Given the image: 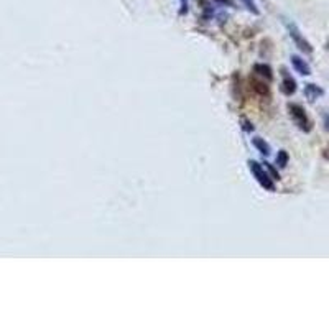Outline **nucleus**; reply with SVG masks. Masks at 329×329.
<instances>
[{
	"label": "nucleus",
	"instance_id": "obj_15",
	"mask_svg": "<svg viewBox=\"0 0 329 329\" xmlns=\"http://www.w3.org/2000/svg\"><path fill=\"white\" fill-rule=\"evenodd\" d=\"M244 129H246V130H250V132L254 130V127H252V124H249V122H244Z\"/></svg>",
	"mask_w": 329,
	"mask_h": 329
},
{
	"label": "nucleus",
	"instance_id": "obj_12",
	"mask_svg": "<svg viewBox=\"0 0 329 329\" xmlns=\"http://www.w3.org/2000/svg\"><path fill=\"white\" fill-rule=\"evenodd\" d=\"M263 165L268 168L270 174H272V176H274V178H272V180H280V173L277 171V168H274V166H272L270 163H263Z\"/></svg>",
	"mask_w": 329,
	"mask_h": 329
},
{
	"label": "nucleus",
	"instance_id": "obj_3",
	"mask_svg": "<svg viewBox=\"0 0 329 329\" xmlns=\"http://www.w3.org/2000/svg\"><path fill=\"white\" fill-rule=\"evenodd\" d=\"M285 25H286V28H288V33H290V37L293 38V41H295V45H296L303 53L311 54V53H313V46L303 38V35L300 33V30L296 28V25L291 23V22H286V20H285Z\"/></svg>",
	"mask_w": 329,
	"mask_h": 329
},
{
	"label": "nucleus",
	"instance_id": "obj_5",
	"mask_svg": "<svg viewBox=\"0 0 329 329\" xmlns=\"http://www.w3.org/2000/svg\"><path fill=\"white\" fill-rule=\"evenodd\" d=\"M291 65H293V68H295L302 76H310L311 74L310 65H308V63L303 58H300V56H291Z\"/></svg>",
	"mask_w": 329,
	"mask_h": 329
},
{
	"label": "nucleus",
	"instance_id": "obj_8",
	"mask_svg": "<svg viewBox=\"0 0 329 329\" xmlns=\"http://www.w3.org/2000/svg\"><path fill=\"white\" fill-rule=\"evenodd\" d=\"M252 143H254V146L262 153V155H265V157H268L270 155V152H272V148H270V145L265 142L263 138H260V137H255L254 140H252Z\"/></svg>",
	"mask_w": 329,
	"mask_h": 329
},
{
	"label": "nucleus",
	"instance_id": "obj_14",
	"mask_svg": "<svg viewBox=\"0 0 329 329\" xmlns=\"http://www.w3.org/2000/svg\"><path fill=\"white\" fill-rule=\"evenodd\" d=\"M218 4H224V5H227V7H234V0H216Z\"/></svg>",
	"mask_w": 329,
	"mask_h": 329
},
{
	"label": "nucleus",
	"instance_id": "obj_10",
	"mask_svg": "<svg viewBox=\"0 0 329 329\" xmlns=\"http://www.w3.org/2000/svg\"><path fill=\"white\" fill-rule=\"evenodd\" d=\"M277 165L280 168H285L286 165H288V153H286L285 150H280L278 152V155H277Z\"/></svg>",
	"mask_w": 329,
	"mask_h": 329
},
{
	"label": "nucleus",
	"instance_id": "obj_2",
	"mask_svg": "<svg viewBox=\"0 0 329 329\" xmlns=\"http://www.w3.org/2000/svg\"><path fill=\"white\" fill-rule=\"evenodd\" d=\"M288 112H290L293 121H295V124L298 125V129H302L303 132H310L311 130L310 118H308L305 109L300 106V104H295V102L288 104Z\"/></svg>",
	"mask_w": 329,
	"mask_h": 329
},
{
	"label": "nucleus",
	"instance_id": "obj_1",
	"mask_svg": "<svg viewBox=\"0 0 329 329\" xmlns=\"http://www.w3.org/2000/svg\"><path fill=\"white\" fill-rule=\"evenodd\" d=\"M249 170L250 173L254 174V178L257 180V183L260 185L262 188H265V190H268V191H274L275 190V185H274V180H272L268 176V173L263 170V166L260 163H257V162H249Z\"/></svg>",
	"mask_w": 329,
	"mask_h": 329
},
{
	"label": "nucleus",
	"instance_id": "obj_6",
	"mask_svg": "<svg viewBox=\"0 0 329 329\" xmlns=\"http://www.w3.org/2000/svg\"><path fill=\"white\" fill-rule=\"evenodd\" d=\"M305 96L313 102V101L319 99V97H323L324 96V91L321 89L319 86H316V84H311L310 82V84H306V86H305Z\"/></svg>",
	"mask_w": 329,
	"mask_h": 329
},
{
	"label": "nucleus",
	"instance_id": "obj_11",
	"mask_svg": "<svg viewBox=\"0 0 329 329\" xmlns=\"http://www.w3.org/2000/svg\"><path fill=\"white\" fill-rule=\"evenodd\" d=\"M241 2L244 4V7H246L249 12L254 13V15H258V13H260V10L257 9V4L254 2V0H241Z\"/></svg>",
	"mask_w": 329,
	"mask_h": 329
},
{
	"label": "nucleus",
	"instance_id": "obj_4",
	"mask_svg": "<svg viewBox=\"0 0 329 329\" xmlns=\"http://www.w3.org/2000/svg\"><path fill=\"white\" fill-rule=\"evenodd\" d=\"M295 91H296L295 79L291 78L290 73L286 71L285 68H282V93L285 96H291V94H295Z\"/></svg>",
	"mask_w": 329,
	"mask_h": 329
},
{
	"label": "nucleus",
	"instance_id": "obj_13",
	"mask_svg": "<svg viewBox=\"0 0 329 329\" xmlns=\"http://www.w3.org/2000/svg\"><path fill=\"white\" fill-rule=\"evenodd\" d=\"M188 13V0H180V15Z\"/></svg>",
	"mask_w": 329,
	"mask_h": 329
},
{
	"label": "nucleus",
	"instance_id": "obj_9",
	"mask_svg": "<svg viewBox=\"0 0 329 329\" xmlns=\"http://www.w3.org/2000/svg\"><path fill=\"white\" fill-rule=\"evenodd\" d=\"M252 82H254V89H255L260 96H267V94H268V86H267V82H263V81H252Z\"/></svg>",
	"mask_w": 329,
	"mask_h": 329
},
{
	"label": "nucleus",
	"instance_id": "obj_7",
	"mask_svg": "<svg viewBox=\"0 0 329 329\" xmlns=\"http://www.w3.org/2000/svg\"><path fill=\"white\" fill-rule=\"evenodd\" d=\"M254 73L262 76V78L267 79V81L274 79V71H272V68L268 65H263V63H257V65H254Z\"/></svg>",
	"mask_w": 329,
	"mask_h": 329
}]
</instances>
